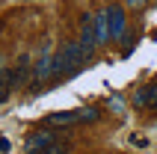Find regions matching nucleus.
<instances>
[{
  "mask_svg": "<svg viewBox=\"0 0 157 154\" xmlns=\"http://www.w3.org/2000/svg\"><path fill=\"white\" fill-rule=\"evenodd\" d=\"M145 0H128V6H142Z\"/></svg>",
  "mask_w": 157,
  "mask_h": 154,
  "instance_id": "12",
  "label": "nucleus"
},
{
  "mask_svg": "<svg viewBox=\"0 0 157 154\" xmlns=\"http://www.w3.org/2000/svg\"><path fill=\"white\" fill-rule=\"evenodd\" d=\"M48 125H53L56 130H71V125H80V121H77V110H71V113H53L51 119H48Z\"/></svg>",
  "mask_w": 157,
  "mask_h": 154,
  "instance_id": "7",
  "label": "nucleus"
},
{
  "mask_svg": "<svg viewBox=\"0 0 157 154\" xmlns=\"http://www.w3.org/2000/svg\"><path fill=\"white\" fill-rule=\"evenodd\" d=\"M68 148H65V142H53V145L42 148V151H36V154H65Z\"/></svg>",
  "mask_w": 157,
  "mask_h": 154,
  "instance_id": "9",
  "label": "nucleus"
},
{
  "mask_svg": "<svg viewBox=\"0 0 157 154\" xmlns=\"http://www.w3.org/2000/svg\"><path fill=\"white\" fill-rule=\"evenodd\" d=\"M98 119H101V110H98V107H83V110H77V121L80 125H95Z\"/></svg>",
  "mask_w": 157,
  "mask_h": 154,
  "instance_id": "8",
  "label": "nucleus"
},
{
  "mask_svg": "<svg viewBox=\"0 0 157 154\" xmlns=\"http://www.w3.org/2000/svg\"><path fill=\"white\" fill-rule=\"evenodd\" d=\"M59 133H65V130H59ZM56 133V128H42V130H36V133H30L24 142L27 154H36V151H42V148L53 145V142H62V137Z\"/></svg>",
  "mask_w": 157,
  "mask_h": 154,
  "instance_id": "2",
  "label": "nucleus"
},
{
  "mask_svg": "<svg viewBox=\"0 0 157 154\" xmlns=\"http://www.w3.org/2000/svg\"><path fill=\"white\" fill-rule=\"evenodd\" d=\"M0 151H9V139H0Z\"/></svg>",
  "mask_w": 157,
  "mask_h": 154,
  "instance_id": "11",
  "label": "nucleus"
},
{
  "mask_svg": "<svg viewBox=\"0 0 157 154\" xmlns=\"http://www.w3.org/2000/svg\"><path fill=\"white\" fill-rule=\"evenodd\" d=\"M110 110H113V113H122V101H119V98H113V101H110Z\"/></svg>",
  "mask_w": 157,
  "mask_h": 154,
  "instance_id": "10",
  "label": "nucleus"
},
{
  "mask_svg": "<svg viewBox=\"0 0 157 154\" xmlns=\"http://www.w3.org/2000/svg\"><path fill=\"white\" fill-rule=\"evenodd\" d=\"M95 39L98 44H104L113 39V33H110V15H107V9H101V12H95Z\"/></svg>",
  "mask_w": 157,
  "mask_h": 154,
  "instance_id": "5",
  "label": "nucleus"
},
{
  "mask_svg": "<svg viewBox=\"0 0 157 154\" xmlns=\"http://www.w3.org/2000/svg\"><path fill=\"white\" fill-rule=\"evenodd\" d=\"M83 56H86L83 44H80V42H68L59 53H56V56H51V77H65V74H74Z\"/></svg>",
  "mask_w": 157,
  "mask_h": 154,
  "instance_id": "1",
  "label": "nucleus"
},
{
  "mask_svg": "<svg viewBox=\"0 0 157 154\" xmlns=\"http://www.w3.org/2000/svg\"><path fill=\"white\" fill-rule=\"evenodd\" d=\"M107 15H110L113 39H124V9L122 6H110V9H107Z\"/></svg>",
  "mask_w": 157,
  "mask_h": 154,
  "instance_id": "6",
  "label": "nucleus"
},
{
  "mask_svg": "<svg viewBox=\"0 0 157 154\" xmlns=\"http://www.w3.org/2000/svg\"><path fill=\"white\" fill-rule=\"evenodd\" d=\"M133 107L136 110H157V83H148L142 86V89H136L133 92Z\"/></svg>",
  "mask_w": 157,
  "mask_h": 154,
  "instance_id": "3",
  "label": "nucleus"
},
{
  "mask_svg": "<svg viewBox=\"0 0 157 154\" xmlns=\"http://www.w3.org/2000/svg\"><path fill=\"white\" fill-rule=\"evenodd\" d=\"M80 44H83V51L92 53L98 48V39H95V15L86 12L83 15V27H80Z\"/></svg>",
  "mask_w": 157,
  "mask_h": 154,
  "instance_id": "4",
  "label": "nucleus"
}]
</instances>
